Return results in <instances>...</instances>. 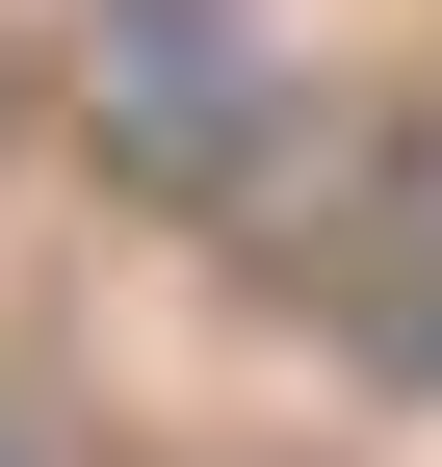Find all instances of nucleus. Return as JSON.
Masks as SVG:
<instances>
[{"label":"nucleus","instance_id":"1","mask_svg":"<svg viewBox=\"0 0 442 467\" xmlns=\"http://www.w3.org/2000/svg\"><path fill=\"white\" fill-rule=\"evenodd\" d=\"M104 130H131L156 182H260V156L312 130V52L260 26V0H131V26H104Z\"/></svg>","mask_w":442,"mask_h":467},{"label":"nucleus","instance_id":"2","mask_svg":"<svg viewBox=\"0 0 442 467\" xmlns=\"http://www.w3.org/2000/svg\"><path fill=\"white\" fill-rule=\"evenodd\" d=\"M0 467H26V441H0Z\"/></svg>","mask_w":442,"mask_h":467}]
</instances>
